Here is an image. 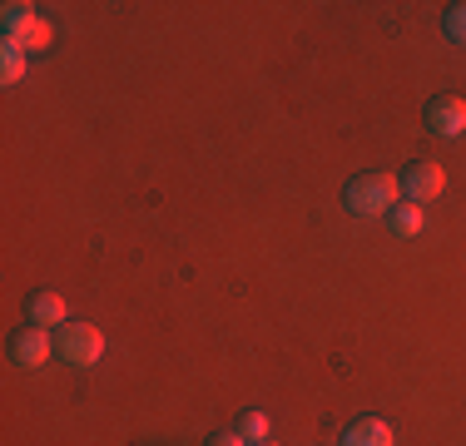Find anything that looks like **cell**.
Segmentation results:
<instances>
[{
    "label": "cell",
    "instance_id": "cell-1",
    "mask_svg": "<svg viewBox=\"0 0 466 446\" xmlns=\"http://www.w3.org/2000/svg\"><path fill=\"white\" fill-rule=\"evenodd\" d=\"M397 204H402V184H397V174H382V169L348 178V188H342V208L358 218H377V214L387 218Z\"/></svg>",
    "mask_w": 466,
    "mask_h": 446
},
{
    "label": "cell",
    "instance_id": "cell-2",
    "mask_svg": "<svg viewBox=\"0 0 466 446\" xmlns=\"http://www.w3.org/2000/svg\"><path fill=\"white\" fill-rule=\"evenodd\" d=\"M55 352L65 357L70 367H95L99 357H105V332L95 328V322H65V328H55Z\"/></svg>",
    "mask_w": 466,
    "mask_h": 446
},
{
    "label": "cell",
    "instance_id": "cell-3",
    "mask_svg": "<svg viewBox=\"0 0 466 446\" xmlns=\"http://www.w3.org/2000/svg\"><path fill=\"white\" fill-rule=\"evenodd\" d=\"M0 25H5V40H0L5 50H25L30 55V50H46V45H50V25L30 5H20V0H10V5H5Z\"/></svg>",
    "mask_w": 466,
    "mask_h": 446
},
{
    "label": "cell",
    "instance_id": "cell-4",
    "mask_svg": "<svg viewBox=\"0 0 466 446\" xmlns=\"http://www.w3.org/2000/svg\"><path fill=\"white\" fill-rule=\"evenodd\" d=\"M397 184H402V198H407V204H431V198L447 188V169H441L437 159H417V164H407V169H402V178H397Z\"/></svg>",
    "mask_w": 466,
    "mask_h": 446
},
{
    "label": "cell",
    "instance_id": "cell-5",
    "mask_svg": "<svg viewBox=\"0 0 466 446\" xmlns=\"http://www.w3.org/2000/svg\"><path fill=\"white\" fill-rule=\"evenodd\" d=\"M50 352H55V332L35 328V322H25V328L10 338V362H15V367H46Z\"/></svg>",
    "mask_w": 466,
    "mask_h": 446
},
{
    "label": "cell",
    "instance_id": "cell-6",
    "mask_svg": "<svg viewBox=\"0 0 466 446\" xmlns=\"http://www.w3.org/2000/svg\"><path fill=\"white\" fill-rule=\"evenodd\" d=\"M427 129L441 134V139H457V134H466V99L461 95L427 99Z\"/></svg>",
    "mask_w": 466,
    "mask_h": 446
},
{
    "label": "cell",
    "instance_id": "cell-7",
    "mask_svg": "<svg viewBox=\"0 0 466 446\" xmlns=\"http://www.w3.org/2000/svg\"><path fill=\"white\" fill-rule=\"evenodd\" d=\"M25 318L35 322V328H65V322H70V308H65L60 293H50V288H46V293H35L25 303Z\"/></svg>",
    "mask_w": 466,
    "mask_h": 446
},
{
    "label": "cell",
    "instance_id": "cell-8",
    "mask_svg": "<svg viewBox=\"0 0 466 446\" xmlns=\"http://www.w3.org/2000/svg\"><path fill=\"white\" fill-rule=\"evenodd\" d=\"M342 446H397L392 427L382 417H358L348 431H342Z\"/></svg>",
    "mask_w": 466,
    "mask_h": 446
},
{
    "label": "cell",
    "instance_id": "cell-9",
    "mask_svg": "<svg viewBox=\"0 0 466 446\" xmlns=\"http://www.w3.org/2000/svg\"><path fill=\"white\" fill-rule=\"evenodd\" d=\"M421 218H427V214H421V204H407V198H402V204L387 214V228H392L397 238H417V233H421Z\"/></svg>",
    "mask_w": 466,
    "mask_h": 446
},
{
    "label": "cell",
    "instance_id": "cell-10",
    "mask_svg": "<svg viewBox=\"0 0 466 446\" xmlns=\"http://www.w3.org/2000/svg\"><path fill=\"white\" fill-rule=\"evenodd\" d=\"M238 437L243 441H268V417H263V411H243V417H238Z\"/></svg>",
    "mask_w": 466,
    "mask_h": 446
},
{
    "label": "cell",
    "instance_id": "cell-11",
    "mask_svg": "<svg viewBox=\"0 0 466 446\" xmlns=\"http://www.w3.org/2000/svg\"><path fill=\"white\" fill-rule=\"evenodd\" d=\"M447 40H457V45H466V0H457V5H447Z\"/></svg>",
    "mask_w": 466,
    "mask_h": 446
},
{
    "label": "cell",
    "instance_id": "cell-12",
    "mask_svg": "<svg viewBox=\"0 0 466 446\" xmlns=\"http://www.w3.org/2000/svg\"><path fill=\"white\" fill-rule=\"evenodd\" d=\"M25 65H30V55H25V50H5V60H0V80L15 85L20 75H25Z\"/></svg>",
    "mask_w": 466,
    "mask_h": 446
},
{
    "label": "cell",
    "instance_id": "cell-13",
    "mask_svg": "<svg viewBox=\"0 0 466 446\" xmlns=\"http://www.w3.org/2000/svg\"><path fill=\"white\" fill-rule=\"evenodd\" d=\"M208 446H248L238 437V431H214V437H208Z\"/></svg>",
    "mask_w": 466,
    "mask_h": 446
},
{
    "label": "cell",
    "instance_id": "cell-14",
    "mask_svg": "<svg viewBox=\"0 0 466 446\" xmlns=\"http://www.w3.org/2000/svg\"><path fill=\"white\" fill-rule=\"evenodd\" d=\"M248 446H279V441H273V437H268V441H248Z\"/></svg>",
    "mask_w": 466,
    "mask_h": 446
}]
</instances>
